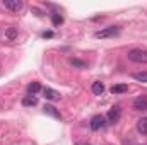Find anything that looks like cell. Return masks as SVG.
<instances>
[{"label":"cell","instance_id":"6da1fadb","mask_svg":"<svg viewBox=\"0 0 147 145\" xmlns=\"http://www.w3.org/2000/svg\"><path fill=\"white\" fill-rule=\"evenodd\" d=\"M127 56H128V60L134 62V63H147V50H142V48L130 50Z\"/></svg>","mask_w":147,"mask_h":145},{"label":"cell","instance_id":"7a4b0ae2","mask_svg":"<svg viewBox=\"0 0 147 145\" xmlns=\"http://www.w3.org/2000/svg\"><path fill=\"white\" fill-rule=\"evenodd\" d=\"M120 34V28L118 26H110V28H105L101 31H96L94 33V38L98 39H106V38H115Z\"/></svg>","mask_w":147,"mask_h":145},{"label":"cell","instance_id":"3957f363","mask_svg":"<svg viewBox=\"0 0 147 145\" xmlns=\"http://www.w3.org/2000/svg\"><path fill=\"white\" fill-rule=\"evenodd\" d=\"M105 125H106V118H105L103 114H96V116H92V118H91V123H89V126H91L92 132H99V130H103Z\"/></svg>","mask_w":147,"mask_h":145},{"label":"cell","instance_id":"277c9868","mask_svg":"<svg viewBox=\"0 0 147 145\" xmlns=\"http://www.w3.org/2000/svg\"><path fill=\"white\" fill-rule=\"evenodd\" d=\"M132 106H134L135 111H147V94H142V96L135 97Z\"/></svg>","mask_w":147,"mask_h":145},{"label":"cell","instance_id":"5b68a950","mask_svg":"<svg viewBox=\"0 0 147 145\" xmlns=\"http://www.w3.org/2000/svg\"><path fill=\"white\" fill-rule=\"evenodd\" d=\"M2 3H3L5 9H9V10H12V12H19V10L24 7V3H22L21 0H3Z\"/></svg>","mask_w":147,"mask_h":145},{"label":"cell","instance_id":"8992f818","mask_svg":"<svg viewBox=\"0 0 147 145\" xmlns=\"http://www.w3.org/2000/svg\"><path fill=\"white\" fill-rule=\"evenodd\" d=\"M120 116H121L120 108H111L110 111H108V114H106V119H108L110 125H116V123L120 121Z\"/></svg>","mask_w":147,"mask_h":145},{"label":"cell","instance_id":"52a82bcc","mask_svg":"<svg viewBox=\"0 0 147 145\" xmlns=\"http://www.w3.org/2000/svg\"><path fill=\"white\" fill-rule=\"evenodd\" d=\"M43 96H45V99H48V101H55V99H58L60 94H58L55 89L46 87V89H43Z\"/></svg>","mask_w":147,"mask_h":145},{"label":"cell","instance_id":"ba28073f","mask_svg":"<svg viewBox=\"0 0 147 145\" xmlns=\"http://www.w3.org/2000/svg\"><path fill=\"white\" fill-rule=\"evenodd\" d=\"M39 91H41V84L39 82H31L28 85V96H36Z\"/></svg>","mask_w":147,"mask_h":145},{"label":"cell","instance_id":"9c48e42d","mask_svg":"<svg viewBox=\"0 0 147 145\" xmlns=\"http://www.w3.org/2000/svg\"><path fill=\"white\" fill-rule=\"evenodd\" d=\"M43 111H45V114H50V116H53V118H57V119H60L62 116H60V113L57 111V108H53V106H50V104H46L45 108H43Z\"/></svg>","mask_w":147,"mask_h":145},{"label":"cell","instance_id":"30bf717a","mask_svg":"<svg viewBox=\"0 0 147 145\" xmlns=\"http://www.w3.org/2000/svg\"><path fill=\"white\" fill-rule=\"evenodd\" d=\"M127 91H128V85L127 84H116V85L111 87V92L113 94H125Z\"/></svg>","mask_w":147,"mask_h":145},{"label":"cell","instance_id":"8fae6325","mask_svg":"<svg viewBox=\"0 0 147 145\" xmlns=\"http://www.w3.org/2000/svg\"><path fill=\"white\" fill-rule=\"evenodd\" d=\"M38 97L36 96H24L22 97V106H36Z\"/></svg>","mask_w":147,"mask_h":145},{"label":"cell","instance_id":"7c38bea8","mask_svg":"<svg viewBox=\"0 0 147 145\" xmlns=\"http://www.w3.org/2000/svg\"><path fill=\"white\" fill-rule=\"evenodd\" d=\"M137 130H139V133L147 135V118H142L137 121Z\"/></svg>","mask_w":147,"mask_h":145},{"label":"cell","instance_id":"4fadbf2b","mask_svg":"<svg viewBox=\"0 0 147 145\" xmlns=\"http://www.w3.org/2000/svg\"><path fill=\"white\" fill-rule=\"evenodd\" d=\"M91 89H92V92H94L96 96H101V94L105 92V84H103V82H94Z\"/></svg>","mask_w":147,"mask_h":145},{"label":"cell","instance_id":"5bb4252c","mask_svg":"<svg viewBox=\"0 0 147 145\" xmlns=\"http://www.w3.org/2000/svg\"><path fill=\"white\" fill-rule=\"evenodd\" d=\"M51 22H53V26H60V24H63V17L58 12H55V14H51Z\"/></svg>","mask_w":147,"mask_h":145},{"label":"cell","instance_id":"9a60e30c","mask_svg":"<svg viewBox=\"0 0 147 145\" xmlns=\"http://www.w3.org/2000/svg\"><path fill=\"white\" fill-rule=\"evenodd\" d=\"M134 79H135V80H139V82H144V84H147V72L134 73Z\"/></svg>","mask_w":147,"mask_h":145},{"label":"cell","instance_id":"2e32d148","mask_svg":"<svg viewBox=\"0 0 147 145\" xmlns=\"http://www.w3.org/2000/svg\"><path fill=\"white\" fill-rule=\"evenodd\" d=\"M70 65L77 67V68H84V67H86V63H84L82 60H77V58H70Z\"/></svg>","mask_w":147,"mask_h":145},{"label":"cell","instance_id":"e0dca14e","mask_svg":"<svg viewBox=\"0 0 147 145\" xmlns=\"http://www.w3.org/2000/svg\"><path fill=\"white\" fill-rule=\"evenodd\" d=\"M53 36V33L51 31H46V33H43V38H51Z\"/></svg>","mask_w":147,"mask_h":145},{"label":"cell","instance_id":"ac0fdd59","mask_svg":"<svg viewBox=\"0 0 147 145\" xmlns=\"http://www.w3.org/2000/svg\"><path fill=\"white\" fill-rule=\"evenodd\" d=\"M77 145H89V144H77Z\"/></svg>","mask_w":147,"mask_h":145}]
</instances>
